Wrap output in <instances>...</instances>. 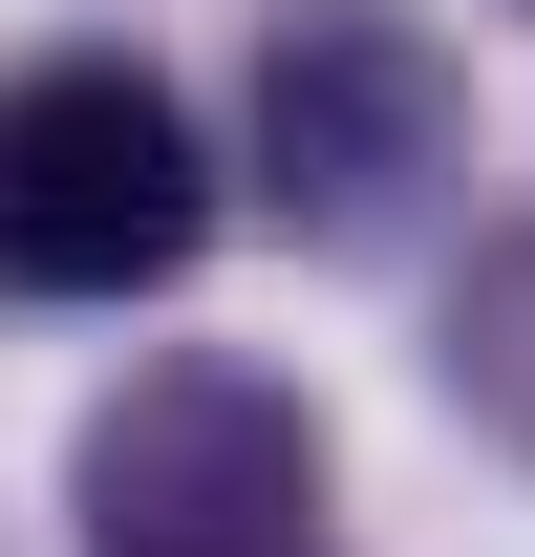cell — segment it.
I'll return each mask as SVG.
<instances>
[{
	"mask_svg": "<svg viewBox=\"0 0 535 557\" xmlns=\"http://www.w3.org/2000/svg\"><path fill=\"white\" fill-rule=\"evenodd\" d=\"M194 236H214V150L129 44H65L0 86V278L22 300H150V278H194Z\"/></svg>",
	"mask_w": 535,
	"mask_h": 557,
	"instance_id": "obj_1",
	"label": "cell"
},
{
	"mask_svg": "<svg viewBox=\"0 0 535 557\" xmlns=\"http://www.w3.org/2000/svg\"><path fill=\"white\" fill-rule=\"evenodd\" d=\"M65 493H86V557H322V386L172 344L86 408Z\"/></svg>",
	"mask_w": 535,
	"mask_h": 557,
	"instance_id": "obj_2",
	"label": "cell"
},
{
	"mask_svg": "<svg viewBox=\"0 0 535 557\" xmlns=\"http://www.w3.org/2000/svg\"><path fill=\"white\" fill-rule=\"evenodd\" d=\"M450 150H471V86H450V44L407 0H300L258 44V194H278V236L386 258L407 214L450 194Z\"/></svg>",
	"mask_w": 535,
	"mask_h": 557,
	"instance_id": "obj_3",
	"label": "cell"
},
{
	"mask_svg": "<svg viewBox=\"0 0 535 557\" xmlns=\"http://www.w3.org/2000/svg\"><path fill=\"white\" fill-rule=\"evenodd\" d=\"M428 386H450V408L535 472V236H493V258L450 278V344H428Z\"/></svg>",
	"mask_w": 535,
	"mask_h": 557,
	"instance_id": "obj_4",
	"label": "cell"
}]
</instances>
